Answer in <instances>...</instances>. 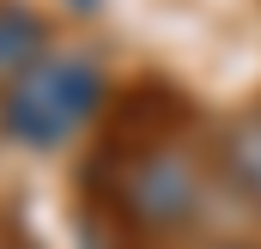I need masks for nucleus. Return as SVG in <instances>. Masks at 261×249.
<instances>
[{
	"label": "nucleus",
	"mask_w": 261,
	"mask_h": 249,
	"mask_svg": "<svg viewBox=\"0 0 261 249\" xmlns=\"http://www.w3.org/2000/svg\"><path fill=\"white\" fill-rule=\"evenodd\" d=\"M103 110V73L79 55H43L0 91V134L18 146H61Z\"/></svg>",
	"instance_id": "1"
},
{
	"label": "nucleus",
	"mask_w": 261,
	"mask_h": 249,
	"mask_svg": "<svg viewBox=\"0 0 261 249\" xmlns=\"http://www.w3.org/2000/svg\"><path fill=\"white\" fill-rule=\"evenodd\" d=\"M43 61V18L24 6H0V91Z\"/></svg>",
	"instance_id": "2"
},
{
	"label": "nucleus",
	"mask_w": 261,
	"mask_h": 249,
	"mask_svg": "<svg viewBox=\"0 0 261 249\" xmlns=\"http://www.w3.org/2000/svg\"><path fill=\"white\" fill-rule=\"evenodd\" d=\"M231 177L243 183V194L261 207V116L255 122H243L231 134Z\"/></svg>",
	"instance_id": "3"
},
{
	"label": "nucleus",
	"mask_w": 261,
	"mask_h": 249,
	"mask_svg": "<svg viewBox=\"0 0 261 249\" xmlns=\"http://www.w3.org/2000/svg\"><path fill=\"white\" fill-rule=\"evenodd\" d=\"M0 249H31V243H24V237H18L12 225H0Z\"/></svg>",
	"instance_id": "4"
}]
</instances>
